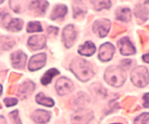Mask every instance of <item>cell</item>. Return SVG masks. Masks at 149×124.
<instances>
[{
  "label": "cell",
  "mask_w": 149,
  "mask_h": 124,
  "mask_svg": "<svg viewBox=\"0 0 149 124\" xmlns=\"http://www.w3.org/2000/svg\"><path fill=\"white\" fill-rule=\"evenodd\" d=\"M70 69L74 73V75L82 82L90 80L94 75L91 63L81 58L74 59L70 65Z\"/></svg>",
  "instance_id": "cell-1"
},
{
  "label": "cell",
  "mask_w": 149,
  "mask_h": 124,
  "mask_svg": "<svg viewBox=\"0 0 149 124\" xmlns=\"http://www.w3.org/2000/svg\"><path fill=\"white\" fill-rule=\"evenodd\" d=\"M104 79L113 87H120L126 80V73L121 67L110 66L107 68L104 74Z\"/></svg>",
  "instance_id": "cell-2"
},
{
  "label": "cell",
  "mask_w": 149,
  "mask_h": 124,
  "mask_svg": "<svg viewBox=\"0 0 149 124\" xmlns=\"http://www.w3.org/2000/svg\"><path fill=\"white\" fill-rule=\"evenodd\" d=\"M130 79H132V83L137 87L146 86L149 79L147 69L143 66L134 68L132 72V75H130Z\"/></svg>",
  "instance_id": "cell-3"
},
{
  "label": "cell",
  "mask_w": 149,
  "mask_h": 124,
  "mask_svg": "<svg viewBox=\"0 0 149 124\" xmlns=\"http://www.w3.org/2000/svg\"><path fill=\"white\" fill-rule=\"evenodd\" d=\"M93 118V113L91 110L80 108L72 116V124H88Z\"/></svg>",
  "instance_id": "cell-4"
},
{
  "label": "cell",
  "mask_w": 149,
  "mask_h": 124,
  "mask_svg": "<svg viewBox=\"0 0 149 124\" xmlns=\"http://www.w3.org/2000/svg\"><path fill=\"white\" fill-rule=\"evenodd\" d=\"M55 88H56V91H57L58 94L63 96V95H66L71 93L74 89V84L69 79L63 77L57 80Z\"/></svg>",
  "instance_id": "cell-5"
},
{
  "label": "cell",
  "mask_w": 149,
  "mask_h": 124,
  "mask_svg": "<svg viewBox=\"0 0 149 124\" xmlns=\"http://www.w3.org/2000/svg\"><path fill=\"white\" fill-rule=\"evenodd\" d=\"M77 38V31L72 24L67 25L63 31V42L66 48H71Z\"/></svg>",
  "instance_id": "cell-6"
},
{
  "label": "cell",
  "mask_w": 149,
  "mask_h": 124,
  "mask_svg": "<svg viewBox=\"0 0 149 124\" xmlns=\"http://www.w3.org/2000/svg\"><path fill=\"white\" fill-rule=\"evenodd\" d=\"M46 61H47V55L45 53H39L34 55L29 62V67L30 71H36L38 69H41L46 65Z\"/></svg>",
  "instance_id": "cell-7"
},
{
  "label": "cell",
  "mask_w": 149,
  "mask_h": 124,
  "mask_svg": "<svg viewBox=\"0 0 149 124\" xmlns=\"http://www.w3.org/2000/svg\"><path fill=\"white\" fill-rule=\"evenodd\" d=\"M109 29H110V21L106 19L96 21L94 22V24H93V31L100 38H104L108 34Z\"/></svg>",
  "instance_id": "cell-8"
},
{
  "label": "cell",
  "mask_w": 149,
  "mask_h": 124,
  "mask_svg": "<svg viewBox=\"0 0 149 124\" xmlns=\"http://www.w3.org/2000/svg\"><path fill=\"white\" fill-rule=\"evenodd\" d=\"M115 48L110 43L102 44L99 49V59L102 62H108L112 59L114 55Z\"/></svg>",
  "instance_id": "cell-9"
},
{
  "label": "cell",
  "mask_w": 149,
  "mask_h": 124,
  "mask_svg": "<svg viewBox=\"0 0 149 124\" xmlns=\"http://www.w3.org/2000/svg\"><path fill=\"white\" fill-rule=\"evenodd\" d=\"M10 60H11V63L14 68L22 69V68H24L25 66L26 55L22 52H21V50H18V52H13L10 55Z\"/></svg>",
  "instance_id": "cell-10"
},
{
  "label": "cell",
  "mask_w": 149,
  "mask_h": 124,
  "mask_svg": "<svg viewBox=\"0 0 149 124\" xmlns=\"http://www.w3.org/2000/svg\"><path fill=\"white\" fill-rule=\"evenodd\" d=\"M28 48L31 50H38L45 47L46 38L43 36H33L28 39Z\"/></svg>",
  "instance_id": "cell-11"
},
{
  "label": "cell",
  "mask_w": 149,
  "mask_h": 124,
  "mask_svg": "<svg viewBox=\"0 0 149 124\" xmlns=\"http://www.w3.org/2000/svg\"><path fill=\"white\" fill-rule=\"evenodd\" d=\"M118 48L121 54L123 55H132L135 53V48L132 45V43L130 42V40L129 38H121L118 42Z\"/></svg>",
  "instance_id": "cell-12"
},
{
  "label": "cell",
  "mask_w": 149,
  "mask_h": 124,
  "mask_svg": "<svg viewBox=\"0 0 149 124\" xmlns=\"http://www.w3.org/2000/svg\"><path fill=\"white\" fill-rule=\"evenodd\" d=\"M35 90V84L32 81H24L23 83L19 87L18 91H16L19 97H21L22 99H24L28 97L30 94L33 93V91Z\"/></svg>",
  "instance_id": "cell-13"
},
{
  "label": "cell",
  "mask_w": 149,
  "mask_h": 124,
  "mask_svg": "<svg viewBox=\"0 0 149 124\" xmlns=\"http://www.w3.org/2000/svg\"><path fill=\"white\" fill-rule=\"evenodd\" d=\"M51 117V114L49 111H46V110H36V111L32 114V119L37 124H44L47 123Z\"/></svg>",
  "instance_id": "cell-14"
},
{
  "label": "cell",
  "mask_w": 149,
  "mask_h": 124,
  "mask_svg": "<svg viewBox=\"0 0 149 124\" xmlns=\"http://www.w3.org/2000/svg\"><path fill=\"white\" fill-rule=\"evenodd\" d=\"M49 3L47 1H33L30 4V10H33L36 15H44Z\"/></svg>",
  "instance_id": "cell-15"
},
{
  "label": "cell",
  "mask_w": 149,
  "mask_h": 124,
  "mask_svg": "<svg viewBox=\"0 0 149 124\" xmlns=\"http://www.w3.org/2000/svg\"><path fill=\"white\" fill-rule=\"evenodd\" d=\"M95 49H96L95 45L91 41H87L83 45L79 46L78 52L79 54L83 55V56H91L95 52Z\"/></svg>",
  "instance_id": "cell-16"
},
{
  "label": "cell",
  "mask_w": 149,
  "mask_h": 124,
  "mask_svg": "<svg viewBox=\"0 0 149 124\" xmlns=\"http://www.w3.org/2000/svg\"><path fill=\"white\" fill-rule=\"evenodd\" d=\"M67 13V7L64 5H57L51 12L50 19L51 20H58L63 18Z\"/></svg>",
  "instance_id": "cell-17"
},
{
  "label": "cell",
  "mask_w": 149,
  "mask_h": 124,
  "mask_svg": "<svg viewBox=\"0 0 149 124\" xmlns=\"http://www.w3.org/2000/svg\"><path fill=\"white\" fill-rule=\"evenodd\" d=\"M116 18L119 21L129 22L132 20V11L128 8H121L116 10Z\"/></svg>",
  "instance_id": "cell-18"
},
{
  "label": "cell",
  "mask_w": 149,
  "mask_h": 124,
  "mask_svg": "<svg viewBox=\"0 0 149 124\" xmlns=\"http://www.w3.org/2000/svg\"><path fill=\"white\" fill-rule=\"evenodd\" d=\"M74 19H81L85 16L87 10L86 7L83 5L81 2H74Z\"/></svg>",
  "instance_id": "cell-19"
},
{
  "label": "cell",
  "mask_w": 149,
  "mask_h": 124,
  "mask_svg": "<svg viewBox=\"0 0 149 124\" xmlns=\"http://www.w3.org/2000/svg\"><path fill=\"white\" fill-rule=\"evenodd\" d=\"M22 26H23L22 20L14 18V19H11L8 22L7 28L8 31H11V32H19L22 29Z\"/></svg>",
  "instance_id": "cell-20"
},
{
  "label": "cell",
  "mask_w": 149,
  "mask_h": 124,
  "mask_svg": "<svg viewBox=\"0 0 149 124\" xmlns=\"http://www.w3.org/2000/svg\"><path fill=\"white\" fill-rule=\"evenodd\" d=\"M60 74V72L57 70V69H54V68H52V69H49L47 71L44 76L42 77V79H41V83L43 84V85H48L49 84L51 80H52V79L55 77V76H57Z\"/></svg>",
  "instance_id": "cell-21"
},
{
  "label": "cell",
  "mask_w": 149,
  "mask_h": 124,
  "mask_svg": "<svg viewBox=\"0 0 149 124\" xmlns=\"http://www.w3.org/2000/svg\"><path fill=\"white\" fill-rule=\"evenodd\" d=\"M36 103H38L39 104H42V105H45V107H51L54 105V101L52 99L49 98V97H46V96L42 93H40L36 95Z\"/></svg>",
  "instance_id": "cell-22"
},
{
  "label": "cell",
  "mask_w": 149,
  "mask_h": 124,
  "mask_svg": "<svg viewBox=\"0 0 149 124\" xmlns=\"http://www.w3.org/2000/svg\"><path fill=\"white\" fill-rule=\"evenodd\" d=\"M0 45L1 48L5 50H8L9 49H11L15 45V41L8 38V36H1L0 38Z\"/></svg>",
  "instance_id": "cell-23"
},
{
  "label": "cell",
  "mask_w": 149,
  "mask_h": 124,
  "mask_svg": "<svg viewBox=\"0 0 149 124\" xmlns=\"http://www.w3.org/2000/svg\"><path fill=\"white\" fill-rule=\"evenodd\" d=\"M42 26L38 22H31L27 25V32L31 33V32H41Z\"/></svg>",
  "instance_id": "cell-24"
},
{
  "label": "cell",
  "mask_w": 149,
  "mask_h": 124,
  "mask_svg": "<svg viewBox=\"0 0 149 124\" xmlns=\"http://www.w3.org/2000/svg\"><path fill=\"white\" fill-rule=\"evenodd\" d=\"M94 6V8L96 10H101L102 8H110L111 2L110 1H95L91 2Z\"/></svg>",
  "instance_id": "cell-25"
},
{
  "label": "cell",
  "mask_w": 149,
  "mask_h": 124,
  "mask_svg": "<svg viewBox=\"0 0 149 124\" xmlns=\"http://www.w3.org/2000/svg\"><path fill=\"white\" fill-rule=\"evenodd\" d=\"M134 124H149V113H143L136 118Z\"/></svg>",
  "instance_id": "cell-26"
},
{
  "label": "cell",
  "mask_w": 149,
  "mask_h": 124,
  "mask_svg": "<svg viewBox=\"0 0 149 124\" xmlns=\"http://www.w3.org/2000/svg\"><path fill=\"white\" fill-rule=\"evenodd\" d=\"M135 14H136L138 18H142L143 20H146L147 18V10L146 8L139 6L135 10Z\"/></svg>",
  "instance_id": "cell-27"
},
{
  "label": "cell",
  "mask_w": 149,
  "mask_h": 124,
  "mask_svg": "<svg viewBox=\"0 0 149 124\" xmlns=\"http://www.w3.org/2000/svg\"><path fill=\"white\" fill-rule=\"evenodd\" d=\"M9 117H10L11 121L13 124H22L21 119H20V118H19V112L17 111V110L12 111L10 114H9Z\"/></svg>",
  "instance_id": "cell-28"
},
{
  "label": "cell",
  "mask_w": 149,
  "mask_h": 124,
  "mask_svg": "<svg viewBox=\"0 0 149 124\" xmlns=\"http://www.w3.org/2000/svg\"><path fill=\"white\" fill-rule=\"evenodd\" d=\"M4 103L7 107H13V105L17 104L18 100L16 98H6L4 99Z\"/></svg>",
  "instance_id": "cell-29"
},
{
  "label": "cell",
  "mask_w": 149,
  "mask_h": 124,
  "mask_svg": "<svg viewBox=\"0 0 149 124\" xmlns=\"http://www.w3.org/2000/svg\"><path fill=\"white\" fill-rule=\"evenodd\" d=\"M143 99V105H144V107L149 108V93L144 94Z\"/></svg>",
  "instance_id": "cell-30"
},
{
  "label": "cell",
  "mask_w": 149,
  "mask_h": 124,
  "mask_svg": "<svg viewBox=\"0 0 149 124\" xmlns=\"http://www.w3.org/2000/svg\"><path fill=\"white\" fill-rule=\"evenodd\" d=\"M48 33L49 34H52V35H57L58 34V28H57V27L49 26L48 28Z\"/></svg>",
  "instance_id": "cell-31"
},
{
  "label": "cell",
  "mask_w": 149,
  "mask_h": 124,
  "mask_svg": "<svg viewBox=\"0 0 149 124\" xmlns=\"http://www.w3.org/2000/svg\"><path fill=\"white\" fill-rule=\"evenodd\" d=\"M21 77V75H16V74H11V76H10V79H9V80L10 81H16V80H18Z\"/></svg>",
  "instance_id": "cell-32"
},
{
  "label": "cell",
  "mask_w": 149,
  "mask_h": 124,
  "mask_svg": "<svg viewBox=\"0 0 149 124\" xmlns=\"http://www.w3.org/2000/svg\"><path fill=\"white\" fill-rule=\"evenodd\" d=\"M143 60L146 63H149V53H147V54H144L143 56Z\"/></svg>",
  "instance_id": "cell-33"
},
{
  "label": "cell",
  "mask_w": 149,
  "mask_h": 124,
  "mask_svg": "<svg viewBox=\"0 0 149 124\" xmlns=\"http://www.w3.org/2000/svg\"><path fill=\"white\" fill-rule=\"evenodd\" d=\"M0 124H7L6 119H5V118L2 116H0Z\"/></svg>",
  "instance_id": "cell-34"
},
{
  "label": "cell",
  "mask_w": 149,
  "mask_h": 124,
  "mask_svg": "<svg viewBox=\"0 0 149 124\" xmlns=\"http://www.w3.org/2000/svg\"><path fill=\"white\" fill-rule=\"evenodd\" d=\"M2 95V85L0 84V96Z\"/></svg>",
  "instance_id": "cell-35"
},
{
  "label": "cell",
  "mask_w": 149,
  "mask_h": 124,
  "mask_svg": "<svg viewBox=\"0 0 149 124\" xmlns=\"http://www.w3.org/2000/svg\"><path fill=\"white\" fill-rule=\"evenodd\" d=\"M114 124H120V123H114Z\"/></svg>",
  "instance_id": "cell-36"
},
{
  "label": "cell",
  "mask_w": 149,
  "mask_h": 124,
  "mask_svg": "<svg viewBox=\"0 0 149 124\" xmlns=\"http://www.w3.org/2000/svg\"><path fill=\"white\" fill-rule=\"evenodd\" d=\"M0 107H1V105H0Z\"/></svg>",
  "instance_id": "cell-37"
}]
</instances>
